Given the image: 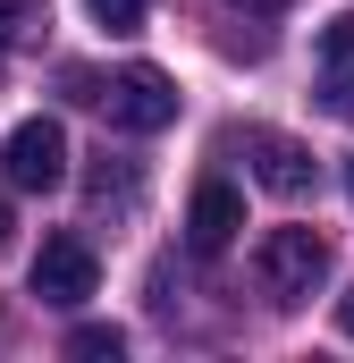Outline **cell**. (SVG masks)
Masks as SVG:
<instances>
[{
    "label": "cell",
    "instance_id": "obj_1",
    "mask_svg": "<svg viewBox=\"0 0 354 363\" xmlns=\"http://www.w3.org/2000/svg\"><path fill=\"white\" fill-rule=\"evenodd\" d=\"M253 279H262L270 304H312L329 287V237L321 228H270L262 254H253Z\"/></svg>",
    "mask_w": 354,
    "mask_h": 363
},
{
    "label": "cell",
    "instance_id": "obj_2",
    "mask_svg": "<svg viewBox=\"0 0 354 363\" xmlns=\"http://www.w3.org/2000/svg\"><path fill=\"white\" fill-rule=\"evenodd\" d=\"M101 110H110V127H127V135H161V127L177 118V85H169V68H152V60L118 68V77L101 85Z\"/></svg>",
    "mask_w": 354,
    "mask_h": 363
},
{
    "label": "cell",
    "instance_id": "obj_3",
    "mask_svg": "<svg viewBox=\"0 0 354 363\" xmlns=\"http://www.w3.org/2000/svg\"><path fill=\"white\" fill-rule=\"evenodd\" d=\"M0 169H8V186H25V194L68 186V127H59V118H25V127H8Z\"/></svg>",
    "mask_w": 354,
    "mask_h": 363
},
{
    "label": "cell",
    "instance_id": "obj_4",
    "mask_svg": "<svg viewBox=\"0 0 354 363\" xmlns=\"http://www.w3.org/2000/svg\"><path fill=\"white\" fill-rule=\"evenodd\" d=\"M34 296L42 304H59V313H76L93 287H101V262H93V245L85 237H42V254H34Z\"/></svg>",
    "mask_w": 354,
    "mask_h": 363
},
{
    "label": "cell",
    "instance_id": "obj_5",
    "mask_svg": "<svg viewBox=\"0 0 354 363\" xmlns=\"http://www.w3.org/2000/svg\"><path fill=\"white\" fill-rule=\"evenodd\" d=\"M236 228H245V194H236L228 178H202L194 203H185V245H194V254H228Z\"/></svg>",
    "mask_w": 354,
    "mask_h": 363
},
{
    "label": "cell",
    "instance_id": "obj_6",
    "mask_svg": "<svg viewBox=\"0 0 354 363\" xmlns=\"http://www.w3.org/2000/svg\"><path fill=\"white\" fill-rule=\"evenodd\" d=\"M312 60H321V101H329L338 118H354V17H329V26H321Z\"/></svg>",
    "mask_w": 354,
    "mask_h": 363
},
{
    "label": "cell",
    "instance_id": "obj_7",
    "mask_svg": "<svg viewBox=\"0 0 354 363\" xmlns=\"http://www.w3.org/2000/svg\"><path fill=\"white\" fill-rule=\"evenodd\" d=\"M245 152H253V178L270 186V194H312V152L304 144H287V135H245Z\"/></svg>",
    "mask_w": 354,
    "mask_h": 363
},
{
    "label": "cell",
    "instance_id": "obj_8",
    "mask_svg": "<svg viewBox=\"0 0 354 363\" xmlns=\"http://www.w3.org/2000/svg\"><path fill=\"white\" fill-rule=\"evenodd\" d=\"M68 355H85V363H118V355H127V338H118L110 321H76V330H68Z\"/></svg>",
    "mask_w": 354,
    "mask_h": 363
},
{
    "label": "cell",
    "instance_id": "obj_9",
    "mask_svg": "<svg viewBox=\"0 0 354 363\" xmlns=\"http://www.w3.org/2000/svg\"><path fill=\"white\" fill-rule=\"evenodd\" d=\"M42 17H51V0H0V43H25Z\"/></svg>",
    "mask_w": 354,
    "mask_h": 363
},
{
    "label": "cell",
    "instance_id": "obj_10",
    "mask_svg": "<svg viewBox=\"0 0 354 363\" xmlns=\"http://www.w3.org/2000/svg\"><path fill=\"white\" fill-rule=\"evenodd\" d=\"M85 9H93V26H110V34H135L152 0H85Z\"/></svg>",
    "mask_w": 354,
    "mask_h": 363
},
{
    "label": "cell",
    "instance_id": "obj_11",
    "mask_svg": "<svg viewBox=\"0 0 354 363\" xmlns=\"http://www.w3.org/2000/svg\"><path fill=\"white\" fill-rule=\"evenodd\" d=\"M338 330H346V338H354V287H346V296H338Z\"/></svg>",
    "mask_w": 354,
    "mask_h": 363
},
{
    "label": "cell",
    "instance_id": "obj_12",
    "mask_svg": "<svg viewBox=\"0 0 354 363\" xmlns=\"http://www.w3.org/2000/svg\"><path fill=\"white\" fill-rule=\"evenodd\" d=\"M236 9H253V17H270V9H287V0H236Z\"/></svg>",
    "mask_w": 354,
    "mask_h": 363
},
{
    "label": "cell",
    "instance_id": "obj_13",
    "mask_svg": "<svg viewBox=\"0 0 354 363\" xmlns=\"http://www.w3.org/2000/svg\"><path fill=\"white\" fill-rule=\"evenodd\" d=\"M0 245H8V203H0Z\"/></svg>",
    "mask_w": 354,
    "mask_h": 363
},
{
    "label": "cell",
    "instance_id": "obj_14",
    "mask_svg": "<svg viewBox=\"0 0 354 363\" xmlns=\"http://www.w3.org/2000/svg\"><path fill=\"white\" fill-rule=\"evenodd\" d=\"M346 194H354V161H346Z\"/></svg>",
    "mask_w": 354,
    "mask_h": 363
}]
</instances>
